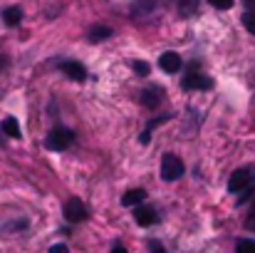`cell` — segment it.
Returning <instances> with one entry per match:
<instances>
[{"instance_id": "cell-1", "label": "cell", "mask_w": 255, "mask_h": 253, "mask_svg": "<svg viewBox=\"0 0 255 253\" xmlns=\"http://www.w3.org/2000/svg\"><path fill=\"white\" fill-rule=\"evenodd\" d=\"M72 142H75V132L67 129V127H57V129H52V132L47 134L45 147H47L50 152H65V149H70Z\"/></svg>"}, {"instance_id": "cell-2", "label": "cell", "mask_w": 255, "mask_h": 253, "mask_svg": "<svg viewBox=\"0 0 255 253\" xmlns=\"http://www.w3.org/2000/svg\"><path fill=\"white\" fill-rule=\"evenodd\" d=\"M255 181V169L253 167H243L238 171H233L231 181H228V191L231 194H243L246 189H251Z\"/></svg>"}, {"instance_id": "cell-3", "label": "cell", "mask_w": 255, "mask_h": 253, "mask_svg": "<svg viewBox=\"0 0 255 253\" xmlns=\"http://www.w3.org/2000/svg\"><path fill=\"white\" fill-rule=\"evenodd\" d=\"M183 176V162L176 154H164L161 159V179L164 181H176Z\"/></svg>"}, {"instance_id": "cell-4", "label": "cell", "mask_w": 255, "mask_h": 253, "mask_svg": "<svg viewBox=\"0 0 255 253\" xmlns=\"http://www.w3.org/2000/svg\"><path fill=\"white\" fill-rule=\"evenodd\" d=\"M62 214H65V219H67L70 224H80V221H85L87 216H89V211H87L82 199H70V201H65Z\"/></svg>"}, {"instance_id": "cell-5", "label": "cell", "mask_w": 255, "mask_h": 253, "mask_svg": "<svg viewBox=\"0 0 255 253\" xmlns=\"http://www.w3.org/2000/svg\"><path fill=\"white\" fill-rule=\"evenodd\" d=\"M60 72H65L70 80H75V82H85L87 80V70L85 65H80V62H75V60H62L60 65Z\"/></svg>"}, {"instance_id": "cell-6", "label": "cell", "mask_w": 255, "mask_h": 253, "mask_svg": "<svg viewBox=\"0 0 255 253\" xmlns=\"http://www.w3.org/2000/svg\"><path fill=\"white\" fill-rule=\"evenodd\" d=\"M181 87H183V89H211V87H213V80L191 70V72L181 80Z\"/></svg>"}, {"instance_id": "cell-7", "label": "cell", "mask_w": 255, "mask_h": 253, "mask_svg": "<svg viewBox=\"0 0 255 253\" xmlns=\"http://www.w3.org/2000/svg\"><path fill=\"white\" fill-rule=\"evenodd\" d=\"M134 219H136V224L139 226H154L156 221H159V214L154 211V209H149V206H139L136 211H134Z\"/></svg>"}, {"instance_id": "cell-8", "label": "cell", "mask_w": 255, "mask_h": 253, "mask_svg": "<svg viewBox=\"0 0 255 253\" xmlns=\"http://www.w3.org/2000/svg\"><path fill=\"white\" fill-rule=\"evenodd\" d=\"M159 67L164 70V72H178L181 70V55H176V52H164L161 57H159Z\"/></svg>"}, {"instance_id": "cell-9", "label": "cell", "mask_w": 255, "mask_h": 253, "mask_svg": "<svg viewBox=\"0 0 255 253\" xmlns=\"http://www.w3.org/2000/svg\"><path fill=\"white\" fill-rule=\"evenodd\" d=\"M159 102H161V89H156V87H149V89H144V92H141V104H144L146 109H154V107H159Z\"/></svg>"}, {"instance_id": "cell-10", "label": "cell", "mask_w": 255, "mask_h": 253, "mask_svg": "<svg viewBox=\"0 0 255 253\" xmlns=\"http://www.w3.org/2000/svg\"><path fill=\"white\" fill-rule=\"evenodd\" d=\"M20 20H22V10H20L17 5H10V7H5V10H2V22H5L7 27L20 25Z\"/></svg>"}, {"instance_id": "cell-11", "label": "cell", "mask_w": 255, "mask_h": 253, "mask_svg": "<svg viewBox=\"0 0 255 253\" xmlns=\"http://www.w3.org/2000/svg\"><path fill=\"white\" fill-rule=\"evenodd\" d=\"M144 199H146V191H144V189H131V191H127V194L122 196V204H124V206H139Z\"/></svg>"}, {"instance_id": "cell-12", "label": "cell", "mask_w": 255, "mask_h": 253, "mask_svg": "<svg viewBox=\"0 0 255 253\" xmlns=\"http://www.w3.org/2000/svg\"><path fill=\"white\" fill-rule=\"evenodd\" d=\"M0 129H2V134H7V137H12V139L20 137V124H17L15 117H5L2 124H0Z\"/></svg>"}, {"instance_id": "cell-13", "label": "cell", "mask_w": 255, "mask_h": 253, "mask_svg": "<svg viewBox=\"0 0 255 253\" xmlns=\"http://www.w3.org/2000/svg\"><path fill=\"white\" fill-rule=\"evenodd\" d=\"M109 35H112V30H109L107 25H97V27H92L89 40H92V42H102V40H107Z\"/></svg>"}, {"instance_id": "cell-14", "label": "cell", "mask_w": 255, "mask_h": 253, "mask_svg": "<svg viewBox=\"0 0 255 253\" xmlns=\"http://www.w3.org/2000/svg\"><path fill=\"white\" fill-rule=\"evenodd\" d=\"M196 7H198V0H178V12L183 17H191L196 12Z\"/></svg>"}, {"instance_id": "cell-15", "label": "cell", "mask_w": 255, "mask_h": 253, "mask_svg": "<svg viewBox=\"0 0 255 253\" xmlns=\"http://www.w3.org/2000/svg\"><path fill=\"white\" fill-rule=\"evenodd\" d=\"M243 25H246V30L255 35V12L253 10H246V15H243Z\"/></svg>"}, {"instance_id": "cell-16", "label": "cell", "mask_w": 255, "mask_h": 253, "mask_svg": "<svg viewBox=\"0 0 255 253\" xmlns=\"http://www.w3.org/2000/svg\"><path fill=\"white\" fill-rule=\"evenodd\" d=\"M238 251L241 253H255V241H251V239H241V241H238Z\"/></svg>"}, {"instance_id": "cell-17", "label": "cell", "mask_w": 255, "mask_h": 253, "mask_svg": "<svg viewBox=\"0 0 255 253\" xmlns=\"http://www.w3.org/2000/svg\"><path fill=\"white\" fill-rule=\"evenodd\" d=\"M131 67H134L139 75H149V65H146V62H141V60H134V62H131Z\"/></svg>"}, {"instance_id": "cell-18", "label": "cell", "mask_w": 255, "mask_h": 253, "mask_svg": "<svg viewBox=\"0 0 255 253\" xmlns=\"http://www.w3.org/2000/svg\"><path fill=\"white\" fill-rule=\"evenodd\" d=\"M211 5L218 10H228V7H233V0H211Z\"/></svg>"}, {"instance_id": "cell-19", "label": "cell", "mask_w": 255, "mask_h": 253, "mask_svg": "<svg viewBox=\"0 0 255 253\" xmlns=\"http://www.w3.org/2000/svg\"><path fill=\"white\" fill-rule=\"evenodd\" d=\"M243 2H246V7H248V10H253L255 12V0H243Z\"/></svg>"}, {"instance_id": "cell-20", "label": "cell", "mask_w": 255, "mask_h": 253, "mask_svg": "<svg viewBox=\"0 0 255 253\" xmlns=\"http://www.w3.org/2000/svg\"><path fill=\"white\" fill-rule=\"evenodd\" d=\"M0 65H2V62H0Z\"/></svg>"}]
</instances>
